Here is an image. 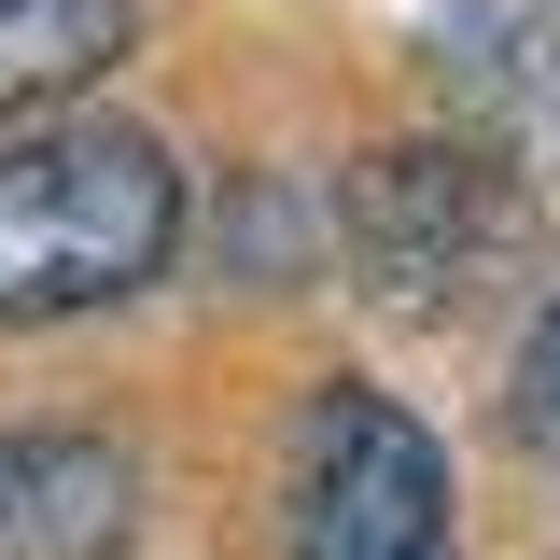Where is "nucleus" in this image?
<instances>
[{
	"label": "nucleus",
	"mask_w": 560,
	"mask_h": 560,
	"mask_svg": "<svg viewBox=\"0 0 560 560\" xmlns=\"http://www.w3.org/2000/svg\"><path fill=\"white\" fill-rule=\"evenodd\" d=\"M337 238L393 323H477L533 280L547 210H533L504 140H378L337 183Z\"/></svg>",
	"instance_id": "nucleus-2"
},
{
	"label": "nucleus",
	"mask_w": 560,
	"mask_h": 560,
	"mask_svg": "<svg viewBox=\"0 0 560 560\" xmlns=\"http://www.w3.org/2000/svg\"><path fill=\"white\" fill-rule=\"evenodd\" d=\"M168 253H183V168L154 127L70 113V127L0 140V337L127 308Z\"/></svg>",
	"instance_id": "nucleus-1"
},
{
	"label": "nucleus",
	"mask_w": 560,
	"mask_h": 560,
	"mask_svg": "<svg viewBox=\"0 0 560 560\" xmlns=\"http://www.w3.org/2000/svg\"><path fill=\"white\" fill-rule=\"evenodd\" d=\"M504 434H518L533 463H560V294L533 308V337H518V378H504Z\"/></svg>",
	"instance_id": "nucleus-6"
},
{
	"label": "nucleus",
	"mask_w": 560,
	"mask_h": 560,
	"mask_svg": "<svg viewBox=\"0 0 560 560\" xmlns=\"http://www.w3.org/2000/svg\"><path fill=\"white\" fill-rule=\"evenodd\" d=\"M140 463L98 420H14L0 434V560H127Z\"/></svg>",
	"instance_id": "nucleus-4"
},
{
	"label": "nucleus",
	"mask_w": 560,
	"mask_h": 560,
	"mask_svg": "<svg viewBox=\"0 0 560 560\" xmlns=\"http://www.w3.org/2000/svg\"><path fill=\"white\" fill-rule=\"evenodd\" d=\"M294 560H463V504H448V448L364 378H323L294 420V490H280Z\"/></svg>",
	"instance_id": "nucleus-3"
},
{
	"label": "nucleus",
	"mask_w": 560,
	"mask_h": 560,
	"mask_svg": "<svg viewBox=\"0 0 560 560\" xmlns=\"http://www.w3.org/2000/svg\"><path fill=\"white\" fill-rule=\"evenodd\" d=\"M140 43V0H0V113H57Z\"/></svg>",
	"instance_id": "nucleus-5"
}]
</instances>
